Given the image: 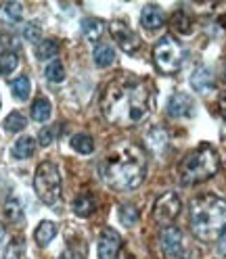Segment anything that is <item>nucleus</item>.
Segmentation results:
<instances>
[{
	"instance_id": "obj_29",
	"label": "nucleus",
	"mask_w": 226,
	"mask_h": 259,
	"mask_svg": "<svg viewBox=\"0 0 226 259\" xmlns=\"http://www.w3.org/2000/svg\"><path fill=\"white\" fill-rule=\"evenodd\" d=\"M57 53H59V42H57V40H44V42H40L38 48H36V57H38L40 61L53 59Z\"/></svg>"
},
{
	"instance_id": "obj_31",
	"label": "nucleus",
	"mask_w": 226,
	"mask_h": 259,
	"mask_svg": "<svg viewBox=\"0 0 226 259\" xmlns=\"http://www.w3.org/2000/svg\"><path fill=\"white\" fill-rule=\"evenodd\" d=\"M21 253H23V245L19 240H11L5 253H3V259H21Z\"/></svg>"
},
{
	"instance_id": "obj_3",
	"label": "nucleus",
	"mask_w": 226,
	"mask_h": 259,
	"mask_svg": "<svg viewBox=\"0 0 226 259\" xmlns=\"http://www.w3.org/2000/svg\"><path fill=\"white\" fill-rule=\"evenodd\" d=\"M191 232L201 242H214L226 234V201L214 194H203L189 207Z\"/></svg>"
},
{
	"instance_id": "obj_1",
	"label": "nucleus",
	"mask_w": 226,
	"mask_h": 259,
	"mask_svg": "<svg viewBox=\"0 0 226 259\" xmlns=\"http://www.w3.org/2000/svg\"><path fill=\"white\" fill-rule=\"evenodd\" d=\"M101 109L105 119L113 125H138L149 117L153 109V88L147 79L118 77L103 92Z\"/></svg>"
},
{
	"instance_id": "obj_35",
	"label": "nucleus",
	"mask_w": 226,
	"mask_h": 259,
	"mask_svg": "<svg viewBox=\"0 0 226 259\" xmlns=\"http://www.w3.org/2000/svg\"><path fill=\"white\" fill-rule=\"evenodd\" d=\"M220 113H222V117L226 119V96H222V99H220Z\"/></svg>"
},
{
	"instance_id": "obj_23",
	"label": "nucleus",
	"mask_w": 226,
	"mask_h": 259,
	"mask_svg": "<svg viewBox=\"0 0 226 259\" xmlns=\"http://www.w3.org/2000/svg\"><path fill=\"white\" fill-rule=\"evenodd\" d=\"M147 144H149V149L159 153V151H164L168 147V134H166V130L164 127H155L151 130V134L147 138Z\"/></svg>"
},
{
	"instance_id": "obj_7",
	"label": "nucleus",
	"mask_w": 226,
	"mask_h": 259,
	"mask_svg": "<svg viewBox=\"0 0 226 259\" xmlns=\"http://www.w3.org/2000/svg\"><path fill=\"white\" fill-rule=\"evenodd\" d=\"M180 197H178V192H166V194H161V197L155 201L153 205V220L155 224L159 226H172L176 222V218H178L180 213Z\"/></svg>"
},
{
	"instance_id": "obj_12",
	"label": "nucleus",
	"mask_w": 226,
	"mask_h": 259,
	"mask_svg": "<svg viewBox=\"0 0 226 259\" xmlns=\"http://www.w3.org/2000/svg\"><path fill=\"white\" fill-rule=\"evenodd\" d=\"M164 23H166V15H164V11H161L157 5H147L142 9V13H140V25L144 29L155 31Z\"/></svg>"
},
{
	"instance_id": "obj_4",
	"label": "nucleus",
	"mask_w": 226,
	"mask_h": 259,
	"mask_svg": "<svg viewBox=\"0 0 226 259\" xmlns=\"http://www.w3.org/2000/svg\"><path fill=\"white\" fill-rule=\"evenodd\" d=\"M220 169V157L212 147H199L189 153L178 165V178L184 186L205 182Z\"/></svg>"
},
{
	"instance_id": "obj_36",
	"label": "nucleus",
	"mask_w": 226,
	"mask_h": 259,
	"mask_svg": "<svg viewBox=\"0 0 226 259\" xmlns=\"http://www.w3.org/2000/svg\"><path fill=\"white\" fill-rule=\"evenodd\" d=\"M222 82L226 84V69H224V75H222Z\"/></svg>"
},
{
	"instance_id": "obj_15",
	"label": "nucleus",
	"mask_w": 226,
	"mask_h": 259,
	"mask_svg": "<svg viewBox=\"0 0 226 259\" xmlns=\"http://www.w3.org/2000/svg\"><path fill=\"white\" fill-rule=\"evenodd\" d=\"M191 84L197 92H207V90L214 88V75L207 67H199L195 73H193Z\"/></svg>"
},
{
	"instance_id": "obj_17",
	"label": "nucleus",
	"mask_w": 226,
	"mask_h": 259,
	"mask_svg": "<svg viewBox=\"0 0 226 259\" xmlns=\"http://www.w3.org/2000/svg\"><path fill=\"white\" fill-rule=\"evenodd\" d=\"M55 236H57V224L48 222V220L40 222L38 228H36V232H34V238H36V242H38L40 247H46Z\"/></svg>"
},
{
	"instance_id": "obj_9",
	"label": "nucleus",
	"mask_w": 226,
	"mask_h": 259,
	"mask_svg": "<svg viewBox=\"0 0 226 259\" xmlns=\"http://www.w3.org/2000/svg\"><path fill=\"white\" fill-rule=\"evenodd\" d=\"M111 36H113V40L118 42V46L122 48L124 53L134 55L138 51V46H140V38L126 23H122V21L111 23Z\"/></svg>"
},
{
	"instance_id": "obj_13",
	"label": "nucleus",
	"mask_w": 226,
	"mask_h": 259,
	"mask_svg": "<svg viewBox=\"0 0 226 259\" xmlns=\"http://www.w3.org/2000/svg\"><path fill=\"white\" fill-rule=\"evenodd\" d=\"M94 207H96L94 197H92V194H88V192L78 194V197L73 199V203H71L73 213H76V215H80V218H88V215H92Z\"/></svg>"
},
{
	"instance_id": "obj_33",
	"label": "nucleus",
	"mask_w": 226,
	"mask_h": 259,
	"mask_svg": "<svg viewBox=\"0 0 226 259\" xmlns=\"http://www.w3.org/2000/svg\"><path fill=\"white\" fill-rule=\"evenodd\" d=\"M55 127H42L40 132H38V142L42 144V147H48L53 140H55Z\"/></svg>"
},
{
	"instance_id": "obj_27",
	"label": "nucleus",
	"mask_w": 226,
	"mask_h": 259,
	"mask_svg": "<svg viewBox=\"0 0 226 259\" xmlns=\"http://www.w3.org/2000/svg\"><path fill=\"white\" fill-rule=\"evenodd\" d=\"M17 65H19V57L15 53H11V51L0 53V73L3 75H11L17 69Z\"/></svg>"
},
{
	"instance_id": "obj_6",
	"label": "nucleus",
	"mask_w": 226,
	"mask_h": 259,
	"mask_svg": "<svg viewBox=\"0 0 226 259\" xmlns=\"http://www.w3.org/2000/svg\"><path fill=\"white\" fill-rule=\"evenodd\" d=\"M153 61L161 73H174L182 67L184 48L180 46V42L176 38L164 36L153 48Z\"/></svg>"
},
{
	"instance_id": "obj_11",
	"label": "nucleus",
	"mask_w": 226,
	"mask_h": 259,
	"mask_svg": "<svg viewBox=\"0 0 226 259\" xmlns=\"http://www.w3.org/2000/svg\"><path fill=\"white\" fill-rule=\"evenodd\" d=\"M168 113L172 117H193L195 113V101L186 92H176L168 101Z\"/></svg>"
},
{
	"instance_id": "obj_19",
	"label": "nucleus",
	"mask_w": 226,
	"mask_h": 259,
	"mask_svg": "<svg viewBox=\"0 0 226 259\" xmlns=\"http://www.w3.org/2000/svg\"><path fill=\"white\" fill-rule=\"evenodd\" d=\"M82 31H84V36L88 40H99L103 36V31H105V21L101 19H96V17H88L82 21Z\"/></svg>"
},
{
	"instance_id": "obj_16",
	"label": "nucleus",
	"mask_w": 226,
	"mask_h": 259,
	"mask_svg": "<svg viewBox=\"0 0 226 259\" xmlns=\"http://www.w3.org/2000/svg\"><path fill=\"white\" fill-rule=\"evenodd\" d=\"M23 17V7L19 3H5L0 5V21H5L9 25L19 23Z\"/></svg>"
},
{
	"instance_id": "obj_21",
	"label": "nucleus",
	"mask_w": 226,
	"mask_h": 259,
	"mask_svg": "<svg viewBox=\"0 0 226 259\" xmlns=\"http://www.w3.org/2000/svg\"><path fill=\"white\" fill-rule=\"evenodd\" d=\"M172 29L178 31V34H182V36H189L191 31H193V19H191V15H186L182 11L174 13V17H172Z\"/></svg>"
},
{
	"instance_id": "obj_26",
	"label": "nucleus",
	"mask_w": 226,
	"mask_h": 259,
	"mask_svg": "<svg viewBox=\"0 0 226 259\" xmlns=\"http://www.w3.org/2000/svg\"><path fill=\"white\" fill-rule=\"evenodd\" d=\"M44 75H46L48 82L61 84L63 79H65V69H63V63H61V61L48 63V65H46V69H44Z\"/></svg>"
},
{
	"instance_id": "obj_22",
	"label": "nucleus",
	"mask_w": 226,
	"mask_h": 259,
	"mask_svg": "<svg viewBox=\"0 0 226 259\" xmlns=\"http://www.w3.org/2000/svg\"><path fill=\"white\" fill-rule=\"evenodd\" d=\"M116 61V51L109 46V44H101L94 48V63L99 67H109V65Z\"/></svg>"
},
{
	"instance_id": "obj_20",
	"label": "nucleus",
	"mask_w": 226,
	"mask_h": 259,
	"mask_svg": "<svg viewBox=\"0 0 226 259\" xmlns=\"http://www.w3.org/2000/svg\"><path fill=\"white\" fill-rule=\"evenodd\" d=\"M69 144H71V149L76 153H80V155H90L94 151V140L88 134H76V136H71Z\"/></svg>"
},
{
	"instance_id": "obj_18",
	"label": "nucleus",
	"mask_w": 226,
	"mask_h": 259,
	"mask_svg": "<svg viewBox=\"0 0 226 259\" xmlns=\"http://www.w3.org/2000/svg\"><path fill=\"white\" fill-rule=\"evenodd\" d=\"M53 115V105L51 101L46 99V96H38L31 105V119L34 121H46L48 117Z\"/></svg>"
},
{
	"instance_id": "obj_8",
	"label": "nucleus",
	"mask_w": 226,
	"mask_h": 259,
	"mask_svg": "<svg viewBox=\"0 0 226 259\" xmlns=\"http://www.w3.org/2000/svg\"><path fill=\"white\" fill-rule=\"evenodd\" d=\"M159 247L168 259H184V255H186V245H184L182 232L176 228V226H168V228L161 230Z\"/></svg>"
},
{
	"instance_id": "obj_10",
	"label": "nucleus",
	"mask_w": 226,
	"mask_h": 259,
	"mask_svg": "<svg viewBox=\"0 0 226 259\" xmlns=\"http://www.w3.org/2000/svg\"><path fill=\"white\" fill-rule=\"evenodd\" d=\"M122 249V238L113 228H105L101 232L99 245H96V253H99V259H116L118 253Z\"/></svg>"
},
{
	"instance_id": "obj_34",
	"label": "nucleus",
	"mask_w": 226,
	"mask_h": 259,
	"mask_svg": "<svg viewBox=\"0 0 226 259\" xmlns=\"http://www.w3.org/2000/svg\"><path fill=\"white\" fill-rule=\"evenodd\" d=\"M59 259H84V255H82V253H78V251H71V249H69V251L63 253Z\"/></svg>"
},
{
	"instance_id": "obj_30",
	"label": "nucleus",
	"mask_w": 226,
	"mask_h": 259,
	"mask_svg": "<svg viewBox=\"0 0 226 259\" xmlns=\"http://www.w3.org/2000/svg\"><path fill=\"white\" fill-rule=\"evenodd\" d=\"M5 218L9 222H21L23 220V207L17 199H9L5 203Z\"/></svg>"
},
{
	"instance_id": "obj_28",
	"label": "nucleus",
	"mask_w": 226,
	"mask_h": 259,
	"mask_svg": "<svg viewBox=\"0 0 226 259\" xmlns=\"http://www.w3.org/2000/svg\"><path fill=\"white\" fill-rule=\"evenodd\" d=\"M27 125V119L21 115L19 111H11L9 115H7V119H5V130L7 132H21V130Z\"/></svg>"
},
{
	"instance_id": "obj_14",
	"label": "nucleus",
	"mask_w": 226,
	"mask_h": 259,
	"mask_svg": "<svg viewBox=\"0 0 226 259\" xmlns=\"http://www.w3.org/2000/svg\"><path fill=\"white\" fill-rule=\"evenodd\" d=\"M34 153H36V140L31 136H21L11 149V155L15 159H29Z\"/></svg>"
},
{
	"instance_id": "obj_25",
	"label": "nucleus",
	"mask_w": 226,
	"mask_h": 259,
	"mask_svg": "<svg viewBox=\"0 0 226 259\" xmlns=\"http://www.w3.org/2000/svg\"><path fill=\"white\" fill-rule=\"evenodd\" d=\"M138 218H140V213H138V209L132 203L120 205V222L126 226V228H132V226L138 222Z\"/></svg>"
},
{
	"instance_id": "obj_2",
	"label": "nucleus",
	"mask_w": 226,
	"mask_h": 259,
	"mask_svg": "<svg viewBox=\"0 0 226 259\" xmlns=\"http://www.w3.org/2000/svg\"><path fill=\"white\" fill-rule=\"evenodd\" d=\"M101 176L113 190H136L147 178V157L134 142H122L113 147L101 161Z\"/></svg>"
},
{
	"instance_id": "obj_24",
	"label": "nucleus",
	"mask_w": 226,
	"mask_h": 259,
	"mask_svg": "<svg viewBox=\"0 0 226 259\" xmlns=\"http://www.w3.org/2000/svg\"><path fill=\"white\" fill-rule=\"evenodd\" d=\"M29 90H31V84H29V77L27 75H19L17 79L11 82V92L17 101H25L29 96Z\"/></svg>"
},
{
	"instance_id": "obj_5",
	"label": "nucleus",
	"mask_w": 226,
	"mask_h": 259,
	"mask_svg": "<svg viewBox=\"0 0 226 259\" xmlns=\"http://www.w3.org/2000/svg\"><path fill=\"white\" fill-rule=\"evenodd\" d=\"M34 188L38 199L44 205H57L61 199V190H63V182H61V171L53 161H42L36 169L34 176Z\"/></svg>"
},
{
	"instance_id": "obj_32",
	"label": "nucleus",
	"mask_w": 226,
	"mask_h": 259,
	"mask_svg": "<svg viewBox=\"0 0 226 259\" xmlns=\"http://www.w3.org/2000/svg\"><path fill=\"white\" fill-rule=\"evenodd\" d=\"M40 34H42V29L38 23H27L23 27V38L29 40V42H38L40 40Z\"/></svg>"
}]
</instances>
